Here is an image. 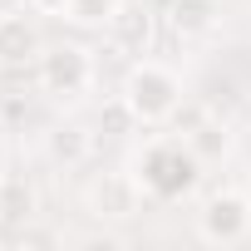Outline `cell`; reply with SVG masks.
I'll use <instances>...</instances> for the list:
<instances>
[{
	"instance_id": "52a82bcc",
	"label": "cell",
	"mask_w": 251,
	"mask_h": 251,
	"mask_svg": "<svg viewBox=\"0 0 251 251\" xmlns=\"http://www.w3.org/2000/svg\"><path fill=\"white\" fill-rule=\"evenodd\" d=\"M138 197H143V187L133 182V173H128V177H103V182L94 187L99 217H133V212H138Z\"/></svg>"
},
{
	"instance_id": "5bb4252c",
	"label": "cell",
	"mask_w": 251,
	"mask_h": 251,
	"mask_svg": "<svg viewBox=\"0 0 251 251\" xmlns=\"http://www.w3.org/2000/svg\"><path fill=\"white\" fill-rule=\"evenodd\" d=\"M246 202H251V187H246Z\"/></svg>"
},
{
	"instance_id": "8992f818",
	"label": "cell",
	"mask_w": 251,
	"mask_h": 251,
	"mask_svg": "<svg viewBox=\"0 0 251 251\" xmlns=\"http://www.w3.org/2000/svg\"><path fill=\"white\" fill-rule=\"evenodd\" d=\"M108 30H113V40L128 50V54H143L148 40H153V15L143 5H118L113 20H108Z\"/></svg>"
},
{
	"instance_id": "30bf717a",
	"label": "cell",
	"mask_w": 251,
	"mask_h": 251,
	"mask_svg": "<svg viewBox=\"0 0 251 251\" xmlns=\"http://www.w3.org/2000/svg\"><path fill=\"white\" fill-rule=\"evenodd\" d=\"M30 212H35V192L25 187V182H0V217L5 222H30Z\"/></svg>"
},
{
	"instance_id": "ba28073f",
	"label": "cell",
	"mask_w": 251,
	"mask_h": 251,
	"mask_svg": "<svg viewBox=\"0 0 251 251\" xmlns=\"http://www.w3.org/2000/svg\"><path fill=\"white\" fill-rule=\"evenodd\" d=\"M217 25V0H173V30L177 35H207Z\"/></svg>"
},
{
	"instance_id": "9c48e42d",
	"label": "cell",
	"mask_w": 251,
	"mask_h": 251,
	"mask_svg": "<svg viewBox=\"0 0 251 251\" xmlns=\"http://www.w3.org/2000/svg\"><path fill=\"white\" fill-rule=\"evenodd\" d=\"M50 158H54V163H64V168L84 163V158H89V133H84V128H74V123L54 128V133H50Z\"/></svg>"
},
{
	"instance_id": "3957f363",
	"label": "cell",
	"mask_w": 251,
	"mask_h": 251,
	"mask_svg": "<svg viewBox=\"0 0 251 251\" xmlns=\"http://www.w3.org/2000/svg\"><path fill=\"white\" fill-rule=\"evenodd\" d=\"M35 64H40V89L54 94V99H74V94H84L89 79H94L89 50H79V45H54V50H45Z\"/></svg>"
},
{
	"instance_id": "4fadbf2b",
	"label": "cell",
	"mask_w": 251,
	"mask_h": 251,
	"mask_svg": "<svg viewBox=\"0 0 251 251\" xmlns=\"http://www.w3.org/2000/svg\"><path fill=\"white\" fill-rule=\"evenodd\" d=\"M30 5H35L40 15H64V5H69V0H30Z\"/></svg>"
},
{
	"instance_id": "5b68a950",
	"label": "cell",
	"mask_w": 251,
	"mask_h": 251,
	"mask_svg": "<svg viewBox=\"0 0 251 251\" xmlns=\"http://www.w3.org/2000/svg\"><path fill=\"white\" fill-rule=\"evenodd\" d=\"M40 54H45V50H40V30H35V20H30L25 10L0 15V64L15 69V64H30V59H40Z\"/></svg>"
},
{
	"instance_id": "277c9868",
	"label": "cell",
	"mask_w": 251,
	"mask_h": 251,
	"mask_svg": "<svg viewBox=\"0 0 251 251\" xmlns=\"http://www.w3.org/2000/svg\"><path fill=\"white\" fill-rule=\"evenodd\" d=\"M197 231L212 246L246 241V231H251V202H246V192H217V197H207V207L197 217Z\"/></svg>"
},
{
	"instance_id": "6da1fadb",
	"label": "cell",
	"mask_w": 251,
	"mask_h": 251,
	"mask_svg": "<svg viewBox=\"0 0 251 251\" xmlns=\"http://www.w3.org/2000/svg\"><path fill=\"white\" fill-rule=\"evenodd\" d=\"M202 177V153L187 143V138H163V143H148L133 163V182L158 197V202H177L197 187Z\"/></svg>"
},
{
	"instance_id": "7c38bea8",
	"label": "cell",
	"mask_w": 251,
	"mask_h": 251,
	"mask_svg": "<svg viewBox=\"0 0 251 251\" xmlns=\"http://www.w3.org/2000/svg\"><path fill=\"white\" fill-rule=\"evenodd\" d=\"M133 123H138V118H133V108H128V103H123V94H118V99L99 113V128H103L108 138H123V133L133 128Z\"/></svg>"
},
{
	"instance_id": "7a4b0ae2",
	"label": "cell",
	"mask_w": 251,
	"mask_h": 251,
	"mask_svg": "<svg viewBox=\"0 0 251 251\" xmlns=\"http://www.w3.org/2000/svg\"><path fill=\"white\" fill-rule=\"evenodd\" d=\"M123 103L133 108L138 123H163V118L177 113V103H182V84H177L173 69L143 59V64L128 69V79H123Z\"/></svg>"
},
{
	"instance_id": "8fae6325",
	"label": "cell",
	"mask_w": 251,
	"mask_h": 251,
	"mask_svg": "<svg viewBox=\"0 0 251 251\" xmlns=\"http://www.w3.org/2000/svg\"><path fill=\"white\" fill-rule=\"evenodd\" d=\"M113 10H118V0H69L64 20H74V25H108Z\"/></svg>"
}]
</instances>
